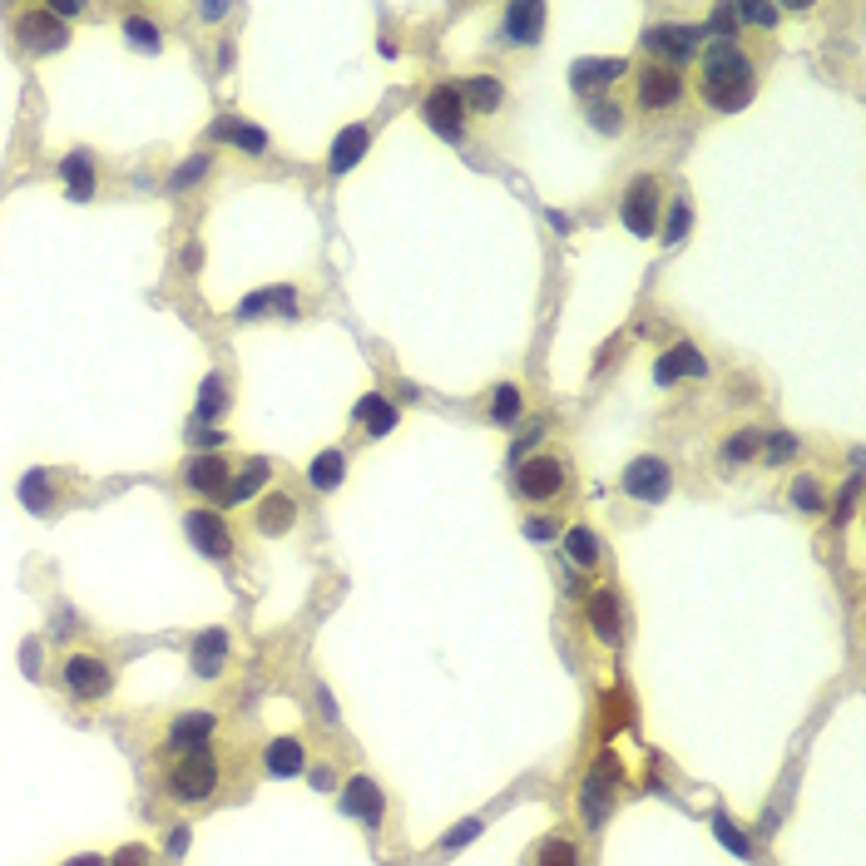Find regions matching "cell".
<instances>
[{"label": "cell", "mask_w": 866, "mask_h": 866, "mask_svg": "<svg viewBox=\"0 0 866 866\" xmlns=\"http://www.w3.org/2000/svg\"><path fill=\"white\" fill-rule=\"evenodd\" d=\"M456 90H460V104H466L470 120H496L500 104H506V85H500L496 75H470Z\"/></svg>", "instance_id": "15"}, {"label": "cell", "mask_w": 866, "mask_h": 866, "mask_svg": "<svg viewBox=\"0 0 866 866\" xmlns=\"http://www.w3.org/2000/svg\"><path fill=\"white\" fill-rule=\"evenodd\" d=\"M678 377H708V362L698 357V352L688 347V342H684V347H668L664 357H658V367H654V381H658V387H674Z\"/></svg>", "instance_id": "18"}, {"label": "cell", "mask_w": 866, "mask_h": 866, "mask_svg": "<svg viewBox=\"0 0 866 866\" xmlns=\"http://www.w3.org/2000/svg\"><path fill=\"white\" fill-rule=\"evenodd\" d=\"M302 763H308V753H302L298 737H273V743L263 747V773L268 777H298Z\"/></svg>", "instance_id": "20"}, {"label": "cell", "mask_w": 866, "mask_h": 866, "mask_svg": "<svg viewBox=\"0 0 866 866\" xmlns=\"http://www.w3.org/2000/svg\"><path fill=\"white\" fill-rule=\"evenodd\" d=\"M520 411H525L520 387H515V381H500V387L490 391V421H496V426H515Z\"/></svg>", "instance_id": "33"}, {"label": "cell", "mask_w": 866, "mask_h": 866, "mask_svg": "<svg viewBox=\"0 0 866 866\" xmlns=\"http://www.w3.org/2000/svg\"><path fill=\"white\" fill-rule=\"evenodd\" d=\"M213 728H219V718L209 713V708H189V713H179L169 723V733H164V753H189V747H203L213 737Z\"/></svg>", "instance_id": "12"}, {"label": "cell", "mask_w": 866, "mask_h": 866, "mask_svg": "<svg viewBox=\"0 0 866 866\" xmlns=\"http://www.w3.org/2000/svg\"><path fill=\"white\" fill-rule=\"evenodd\" d=\"M229 480H233V466L223 456H193V460H184V486H189L193 496H203V500H223Z\"/></svg>", "instance_id": "13"}, {"label": "cell", "mask_w": 866, "mask_h": 866, "mask_svg": "<svg viewBox=\"0 0 866 866\" xmlns=\"http://www.w3.org/2000/svg\"><path fill=\"white\" fill-rule=\"evenodd\" d=\"M565 555H569L575 569H599V559H604V540H599L589 525H575V530H565Z\"/></svg>", "instance_id": "24"}, {"label": "cell", "mask_w": 866, "mask_h": 866, "mask_svg": "<svg viewBox=\"0 0 866 866\" xmlns=\"http://www.w3.org/2000/svg\"><path fill=\"white\" fill-rule=\"evenodd\" d=\"M253 525H258V535H268V540L288 535V530L298 525V500H292L288 490H268V496L258 500V510H253Z\"/></svg>", "instance_id": "16"}, {"label": "cell", "mask_w": 866, "mask_h": 866, "mask_svg": "<svg viewBox=\"0 0 866 866\" xmlns=\"http://www.w3.org/2000/svg\"><path fill=\"white\" fill-rule=\"evenodd\" d=\"M703 41V31H693V25H648V35H644V51L648 55H658L654 65H684L688 55H693V45Z\"/></svg>", "instance_id": "11"}, {"label": "cell", "mask_w": 866, "mask_h": 866, "mask_svg": "<svg viewBox=\"0 0 866 866\" xmlns=\"http://www.w3.org/2000/svg\"><path fill=\"white\" fill-rule=\"evenodd\" d=\"M763 456H767V466H787V460L797 456V436H792V431H773Z\"/></svg>", "instance_id": "38"}, {"label": "cell", "mask_w": 866, "mask_h": 866, "mask_svg": "<svg viewBox=\"0 0 866 866\" xmlns=\"http://www.w3.org/2000/svg\"><path fill=\"white\" fill-rule=\"evenodd\" d=\"M718 456H723V466H747L753 456H763V431H757V426H737L733 436L723 441Z\"/></svg>", "instance_id": "27"}, {"label": "cell", "mask_w": 866, "mask_h": 866, "mask_svg": "<svg viewBox=\"0 0 866 866\" xmlns=\"http://www.w3.org/2000/svg\"><path fill=\"white\" fill-rule=\"evenodd\" d=\"M21 500L35 510V515H41V510H55V470H25Z\"/></svg>", "instance_id": "32"}, {"label": "cell", "mask_w": 866, "mask_h": 866, "mask_svg": "<svg viewBox=\"0 0 866 866\" xmlns=\"http://www.w3.org/2000/svg\"><path fill=\"white\" fill-rule=\"evenodd\" d=\"M263 480H268V460H263V456H253V460H243V466H233V480H229V490H223L219 506H243V500H253Z\"/></svg>", "instance_id": "21"}, {"label": "cell", "mask_w": 866, "mask_h": 866, "mask_svg": "<svg viewBox=\"0 0 866 866\" xmlns=\"http://www.w3.org/2000/svg\"><path fill=\"white\" fill-rule=\"evenodd\" d=\"M525 535H530V540H555V535H559V520H555V515L525 520Z\"/></svg>", "instance_id": "41"}, {"label": "cell", "mask_w": 866, "mask_h": 866, "mask_svg": "<svg viewBox=\"0 0 866 866\" xmlns=\"http://www.w3.org/2000/svg\"><path fill=\"white\" fill-rule=\"evenodd\" d=\"M668 490H674V470H668V460H658V456L629 460V470H624V496L644 500V506H658V500H668Z\"/></svg>", "instance_id": "9"}, {"label": "cell", "mask_w": 866, "mask_h": 866, "mask_svg": "<svg viewBox=\"0 0 866 866\" xmlns=\"http://www.w3.org/2000/svg\"><path fill=\"white\" fill-rule=\"evenodd\" d=\"M199 15H203V21H223V15H229V5H203Z\"/></svg>", "instance_id": "48"}, {"label": "cell", "mask_w": 866, "mask_h": 866, "mask_svg": "<svg viewBox=\"0 0 866 866\" xmlns=\"http://www.w3.org/2000/svg\"><path fill=\"white\" fill-rule=\"evenodd\" d=\"M213 134H219V140H233V144H238V149H248L253 159H263V154H268V134H263V130H248V124H233V120H223Z\"/></svg>", "instance_id": "35"}, {"label": "cell", "mask_w": 866, "mask_h": 866, "mask_svg": "<svg viewBox=\"0 0 866 866\" xmlns=\"http://www.w3.org/2000/svg\"><path fill=\"white\" fill-rule=\"evenodd\" d=\"M530 866H579V846L569 836H540L535 852H530Z\"/></svg>", "instance_id": "30"}, {"label": "cell", "mask_w": 866, "mask_h": 866, "mask_svg": "<svg viewBox=\"0 0 866 866\" xmlns=\"http://www.w3.org/2000/svg\"><path fill=\"white\" fill-rule=\"evenodd\" d=\"M223 664H229V634L223 629H203L199 644H193V674L219 678Z\"/></svg>", "instance_id": "22"}, {"label": "cell", "mask_w": 866, "mask_h": 866, "mask_svg": "<svg viewBox=\"0 0 866 866\" xmlns=\"http://www.w3.org/2000/svg\"><path fill=\"white\" fill-rule=\"evenodd\" d=\"M263 308H288V318H298V298H292L288 288H263V292H253V298L238 302V322L263 318Z\"/></svg>", "instance_id": "28"}, {"label": "cell", "mask_w": 866, "mask_h": 866, "mask_svg": "<svg viewBox=\"0 0 866 866\" xmlns=\"http://www.w3.org/2000/svg\"><path fill=\"white\" fill-rule=\"evenodd\" d=\"M688 95L684 75L674 70V65H644V70H634V104L644 114H664V110H678Z\"/></svg>", "instance_id": "5"}, {"label": "cell", "mask_w": 866, "mask_h": 866, "mask_svg": "<svg viewBox=\"0 0 866 866\" xmlns=\"http://www.w3.org/2000/svg\"><path fill=\"white\" fill-rule=\"evenodd\" d=\"M11 31H15V45H21V51H31V55H55V51H65V45H70V25L55 21L45 5H21Z\"/></svg>", "instance_id": "4"}, {"label": "cell", "mask_w": 866, "mask_h": 866, "mask_svg": "<svg viewBox=\"0 0 866 866\" xmlns=\"http://www.w3.org/2000/svg\"><path fill=\"white\" fill-rule=\"evenodd\" d=\"M223 407H229V391H223V377L213 371V377L203 381V397H199V411H193V426H209V421L219 417Z\"/></svg>", "instance_id": "36"}, {"label": "cell", "mask_w": 866, "mask_h": 866, "mask_svg": "<svg viewBox=\"0 0 866 866\" xmlns=\"http://www.w3.org/2000/svg\"><path fill=\"white\" fill-rule=\"evenodd\" d=\"M219 782H223V763H219V747L203 743V747H189V753H174L169 767H164V792L169 802L179 807H203L219 797Z\"/></svg>", "instance_id": "2"}, {"label": "cell", "mask_w": 866, "mask_h": 866, "mask_svg": "<svg viewBox=\"0 0 866 866\" xmlns=\"http://www.w3.org/2000/svg\"><path fill=\"white\" fill-rule=\"evenodd\" d=\"M65 866H104V862H100V856H90V852H80V856H70Z\"/></svg>", "instance_id": "47"}, {"label": "cell", "mask_w": 866, "mask_h": 866, "mask_svg": "<svg viewBox=\"0 0 866 866\" xmlns=\"http://www.w3.org/2000/svg\"><path fill=\"white\" fill-rule=\"evenodd\" d=\"M624 70H629L624 60H579V65H575V90H579V95L604 90V85L619 80Z\"/></svg>", "instance_id": "26"}, {"label": "cell", "mask_w": 866, "mask_h": 866, "mask_svg": "<svg viewBox=\"0 0 866 866\" xmlns=\"http://www.w3.org/2000/svg\"><path fill=\"white\" fill-rule=\"evenodd\" d=\"M342 807H347L352 817H367L371 826L381 822V792H377V782H367V777H357V782H347V797H342Z\"/></svg>", "instance_id": "29"}, {"label": "cell", "mask_w": 866, "mask_h": 866, "mask_svg": "<svg viewBox=\"0 0 866 866\" xmlns=\"http://www.w3.org/2000/svg\"><path fill=\"white\" fill-rule=\"evenodd\" d=\"M104 866H154V852H149V846H140V842H130V846H120Z\"/></svg>", "instance_id": "39"}, {"label": "cell", "mask_w": 866, "mask_h": 866, "mask_svg": "<svg viewBox=\"0 0 866 866\" xmlns=\"http://www.w3.org/2000/svg\"><path fill=\"white\" fill-rule=\"evenodd\" d=\"M367 144H371V130L367 124H347V130L337 134V144H332V159H327V169L337 174H352L362 164V154H367Z\"/></svg>", "instance_id": "19"}, {"label": "cell", "mask_w": 866, "mask_h": 866, "mask_svg": "<svg viewBox=\"0 0 866 866\" xmlns=\"http://www.w3.org/2000/svg\"><path fill=\"white\" fill-rule=\"evenodd\" d=\"M342 470H347V456H342V451H322V456L308 466V480L318 490H337L342 486Z\"/></svg>", "instance_id": "34"}, {"label": "cell", "mask_w": 866, "mask_h": 866, "mask_svg": "<svg viewBox=\"0 0 866 866\" xmlns=\"http://www.w3.org/2000/svg\"><path fill=\"white\" fill-rule=\"evenodd\" d=\"M733 15H743V21H753V25H777V5H737Z\"/></svg>", "instance_id": "42"}, {"label": "cell", "mask_w": 866, "mask_h": 866, "mask_svg": "<svg viewBox=\"0 0 866 866\" xmlns=\"http://www.w3.org/2000/svg\"><path fill=\"white\" fill-rule=\"evenodd\" d=\"M124 35H130V45H134L140 55H159V51H164V31L149 21V15H140V11L124 15Z\"/></svg>", "instance_id": "31"}, {"label": "cell", "mask_w": 866, "mask_h": 866, "mask_svg": "<svg viewBox=\"0 0 866 866\" xmlns=\"http://www.w3.org/2000/svg\"><path fill=\"white\" fill-rule=\"evenodd\" d=\"M658 209H664V193H658L654 174H639V179H629L624 203H619V219H624V229L634 233V238H654Z\"/></svg>", "instance_id": "7"}, {"label": "cell", "mask_w": 866, "mask_h": 866, "mask_svg": "<svg viewBox=\"0 0 866 866\" xmlns=\"http://www.w3.org/2000/svg\"><path fill=\"white\" fill-rule=\"evenodd\" d=\"M589 629H595L604 644H619V599H614V589H595V595H589Z\"/></svg>", "instance_id": "25"}, {"label": "cell", "mask_w": 866, "mask_h": 866, "mask_svg": "<svg viewBox=\"0 0 866 866\" xmlns=\"http://www.w3.org/2000/svg\"><path fill=\"white\" fill-rule=\"evenodd\" d=\"M184 530H189V540H193V549H199L203 559H229L233 555V530H229V520L223 515H213V510H189L184 515Z\"/></svg>", "instance_id": "10"}, {"label": "cell", "mask_w": 866, "mask_h": 866, "mask_svg": "<svg viewBox=\"0 0 866 866\" xmlns=\"http://www.w3.org/2000/svg\"><path fill=\"white\" fill-rule=\"evenodd\" d=\"M352 426H362L367 436H387V431H397V407H391L381 391H367V397L352 407Z\"/></svg>", "instance_id": "17"}, {"label": "cell", "mask_w": 866, "mask_h": 866, "mask_svg": "<svg viewBox=\"0 0 866 866\" xmlns=\"http://www.w3.org/2000/svg\"><path fill=\"white\" fill-rule=\"evenodd\" d=\"M470 836H480V817H466L451 836H441V846H460V842H470Z\"/></svg>", "instance_id": "43"}, {"label": "cell", "mask_w": 866, "mask_h": 866, "mask_svg": "<svg viewBox=\"0 0 866 866\" xmlns=\"http://www.w3.org/2000/svg\"><path fill=\"white\" fill-rule=\"evenodd\" d=\"M545 21H549V11L540 5V0H520V5H506V21H500V31H506L510 45H540Z\"/></svg>", "instance_id": "14"}, {"label": "cell", "mask_w": 866, "mask_h": 866, "mask_svg": "<svg viewBox=\"0 0 866 866\" xmlns=\"http://www.w3.org/2000/svg\"><path fill=\"white\" fill-rule=\"evenodd\" d=\"M589 124H595L599 134H619L624 130V110H619L614 100H599V104H589Z\"/></svg>", "instance_id": "37"}, {"label": "cell", "mask_w": 866, "mask_h": 866, "mask_svg": "<svg viewBox=\"0 0 866 866\" xmlns=\"http://www.w3.org/2000/svg\"><path fill=\"white\" fill-rule=\"evenodd\" d=\"M515 496L525 506H555L569 496V460L565 456H525L515 466Z\"/></svg>", "instance_id": "3"}, {"label": "cell", "mask_w": 866, "mask_h": 866, "mask_svg": "<svg viewBox=\"0 0 866 866\" xmlns=\"http://www.w3.org/2000/svg\"><path fill=\"white\" fill-rule=\"evenodd\" d=\"M60 678L70 688V698H80V703H104L114 693V668L100 654H65Z\"/></svg>", "instance_id": "6"}, {"label": "cell", "mask_w": 866, "mask_h": 866, "mask_svg": "<svg viewBox=\"0 0 866 866\" xmlns=\"http://www.w3.org/2000/svg\"><path fill=\"white\" fill-rule=\"evenodd\" d=\"M184 846H189V826H179V832H174V836H169V852H174V856H179V852H184Z\"/></svg>", "instance_id": "45"}, {"label": "cell", "mask_w": 866, "mask_h": 866, "mask_svg": "<svg viewBox=\"0 0 866 866\" xmlns=\"http://www.w3.org/2000/svg\"><path fill=\"white\" fill-rule=\"evenodd\" d=\"M312 782H318V787H332V782H337V773H332V767H318V773H312Z\"/></svg>", "instance_id": "46"}, {"label": "cell", "mask_w": 866, "mask_h": 866, "mask_svg": "<svg viewBox=\"0 0 866 866\" xmlns=\"http://www.w3.org/2000/svg\"><path fill=\"white\" fill-rule=\"evenodd\" d=\"M684 229H688V209H684V203H674V213H668V233H664V238H668V243H678V238H684Z\"/></svg>", "instance_id": "44"}, {"label": "cell", "mask_w": 866, "mask_h": 866, "mask_svg": "<svg viewBox=\"0 0 866 866\" xmlns=\"http://www.w3.org/2000/svg\"><path fill=\"white\" fill-rule=\"evenodd\" d=\"M421 120H426L431 130L441 134V140L456 144L460 134H466L470 114H466V104H460L456 85H436V90H426V100H421Z\"/></svg>", "instance_id": "8"}, {"label": "cell", "mask_w": 866, "mask_h": 866, "mask_svg": "<svg viewBox=\"0 0 866 866\" xmlns=\"http://www.w3.org/2000/svg\"><path fill=\"white\" fill-rule=\"evenodd\" d=\"M757 95V70L737 45H718L703 55V75H698V100L713 114H737L747 110Z\"/></svg>", "instance_id": "1"}, {"label": "cell", "mask_w": 866, "mask_h": 866, "mask_svg": "<svg viewBox=\"0 0 866 866\" xmlns=\"http://www.w3.org/2000/svg\"><path fill=\"white\" fill-rule=\"evenodd\" d=\"M60 179H65V189H70V199H80V203H90L95 199V164H90V154L85 149H75V154H65L60 159Z\"/></svg>", "instance_id": "23"}, {"label": "cell", "mask_w": 866, "mask_h": 866, "mask_svg": "<svg viewBox=\"0 0 866 866\" xmlns=\"http://www.w3.org/2000/svg\"><path fill=\"white\" fill-rule=\"evenodd\" d=\"M792 500H797V506H802V510H826V500H822V490H817V480H792Z\"/></svg>", "instance_id": "40"}]
</instances>
